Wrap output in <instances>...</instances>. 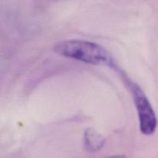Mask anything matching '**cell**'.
<instances>
[{
	"label": "cell",
	"instance_id": "obj_3",
	"mask_svg": "<svg viewBox=\"0 0 158 158\" xmlns=\"http://www.w3.org/2000/svg\"><path fill=\"white\" fill-rule=\"evenodd\" d=\"M83 143L86 151L89 153H94L100 151L103 148L105 140L101 134L97 131L89 128L86 130L83 137Z\"/></svg>",
	"mask_w": 158,
	"mask_h": 158
},
{
	"label": "cell",
	"instance_id": "obj_2",
	"mask_svg": "<svg viewBox=\"0 0 158 158\" xmlns=\"http://www.w3.org/2000/svg\"><path fill=\"white\" fill-rule=\"evenodd\" d=\"M114 68L117 69L126 86L131 90L138 115L140 132L147 136L152 135L157 127V118L149 100L141 88L135 82L131 80L122 69L117 68V65H115Z\"/></svg>",
	"mask_w": 158,
	"mask_h": 158
},
{
	"label": "cell",
	"instance_id": "obj_4",
	"mask_svg": "<svg viewBox=\"0 0 158 158\" xmlns=\"http://www.w3.org/2000/svg\"><path fill=\"white\" fill-rule=\"evenodd\" d=\"M108 158H127L124 155H114L112 157H110Z\"/></svg>",
	"mask_w": 158,
	"mask_h": 158
},
{
	"label": "cell",
	"instance_id": "obj_1",
	"mask_svg": "<svg viewBox=\"0 0 158 158\" xmlns=\"http://www.w3.org/2000/svg\"><path fill=\"white\" fill-rule=\"evenodd\" d=\"M54 50L59 55L95 66L116 65L110 53L97 43L80 40L62 41L54 46Z\"/></svg>",
	"mask_w": 158,
	"mask_h": 158
}]
</instances>
